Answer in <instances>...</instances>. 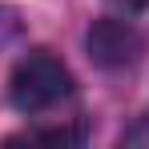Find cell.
<instances>
[{
	"mask_svg": "<svg viewBox=\"0 0 149 149\" xmlns=\"http://www.w3.org/2000/svg\"><path fill=\"white\" fill-rule=\"evenodd\" d=\"M69 97H73V77L61 56H52L49 49H32L28 56L16 61L12 81H8V101L24 117H40Z\"/></svg>",
	"mask_w": 149,
	"mask_h": 149,
	"instance_id": "6da1fadb",
	"label": "cell"
},
{
	"mask_svg": "<svg viewBox=\"0 0 149 149\" xmlns=\"http://www.w3.org/2000/svg\"><path fill=\"white\" fill-rule=\"evenodd\" d=\"M85 45H89V56L97 61L101 69H129L141 56V32L129 20L101 16L97 24L89 28V40Z\"/></svg>",
	"mask_w": 149,
	"mask_h": 149,
	"instance_id": "7a4b0ae2",
	"label": "cell"
},
{
	"mask_svg": "<svg viewBox=\"0 0 149 149\" xmlns=\"http://www.w3.org/2000/svg\"><path fill=\"white\" fill-rule=\"evenodd\" d=\"M85 137V129L77 125V129H40V133H20V137H12V141H52V145H65V141H81Z\"/></svg>",
	"mask_w": 149,
	"mask_h": 149,
	"instance_id": "3957f363",
	"label": "cell"
},
{
	"mask_svg": "<svg viewBox=\"0 0 149 149\" xmlns=\"http://www.w3.org/2000/svg\"><path fill=\"white\" fill-rule=\"evenodd\" d=\"M121 141L125 145H149V117H141L137 125H129V129L121 133Z\"/></svg>",
	"mask_w": 149,
	"mask_h": 149,
	"instance_id": "277c9868",
	"label": "cell"
},
{
	"mask_svg": "<svg viewBox=\"0 0 149 149\" xmlns=\"http://www.w3.org/2000/svg\"><path fill=\"white\" fill-rule=\"evenodd\" d=\"M117 4H125V8H149V0H117Z\"/></svg>",
	"mask_w": 149,
	"mask_h": 149,
	"instance_id": "5b68a950",
	"label": "cell"
}]
</instances>
